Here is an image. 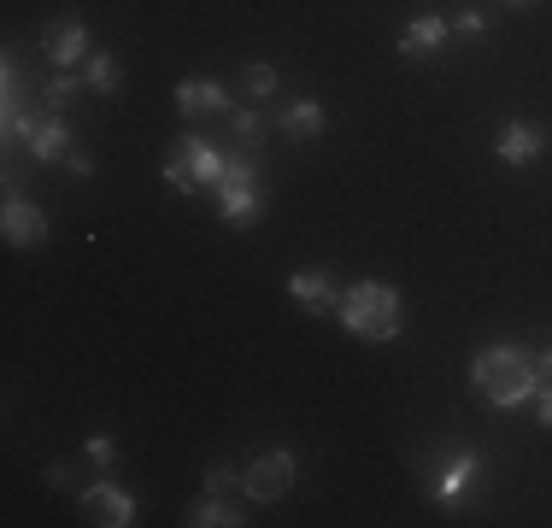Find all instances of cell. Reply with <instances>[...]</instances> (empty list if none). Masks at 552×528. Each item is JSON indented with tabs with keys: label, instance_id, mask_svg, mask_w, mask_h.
Instances as JSON below:
<instances>
[{
	"label": "cell",
	"instance_id": "6da1fadb",
	"mask_svg": "<svg viewBox=\"0 0 552 528\" xmlns=\"http://www.w3.org/2000/svg\"><path fill=\"white\" fill-rule=\"evenodd\" d=\"M470 388L488 399V405H523V399L541 388V364L523 347H488L470 364Z\"/></svg>",
	"mask_w": 552,
	"mask_h": 528
},
{
	"label": "cell",
	"instance_id": "7a4b0ae2",
	"mask_svg": "<svg viewBox=\"0 0 552 528\" xmlns=\"http://www.w3.org/2000/svg\"><path fill=\"white\" fill-rule=\"evenodd\" d=\"M341 329L359 341H394L400 335V294L388 282H353L341 294Z\"/></svg>",
	"mask_w": 552,
	"mask_h": 528
},
{
	"label": "cell",
	"instance_id": "3957f363",
	"mask_svg": "<svg viewBox=\"0 0 552 528\" xmlns=\"http://www.w3.org/2000/svg\"><path fill=\"white\" fill-rule=\"evenodd\" d=\"M241 487L259 499V505H271V499H282L288 487H294V452H259L253 464H247V476H241Z\"/></svg>",
	"mask_w": 552,
	"mask_h": 528
},
{
	"label": "cell",
	"instance_id": "277c9868",
	"mask_svg": "<svg viewBox=\"0 0 552 528\" xmlns=\"http://www.w3.org/2000/svg\"><path fill=\"white\" fill-rule=\"evenodd\" d=\"M83 517L100 528H124V523H136V499L112 482H94V487H83Z\"/></svg>",
	"mask_w": 552,
	"mask_h": 528
},
{
	"label": "cell",
	"instance_id": "5b68a950",
	"mask_svg": "<svg viewBox=\"0 0 552 528\" xmlns=\"http://www.w3.org/2000/svg\"><path fill=\"white\" fill-rule=\"evenodd\" d=\"M42 47H47V59H53L59 71H71V65H83V59H89V30H83L77 18H59V24H47Z\"/></svg>",
	"mask_w": 552,
	"mask_h": 528
},
{
	"label": "cell",
	"instance_id": "8992f818",
	"mask_svg": "<svg viewBox=\"0 0 552 528\" xmlns=\"http://www.w3.org/2000/svg\"><path fill=\"white\" fill-rule=\"evenodd\" d=\"M0 229H6V241H12V247H42V241H47V218L30 206V200H18V194L6 200Z\"/></svg>",
	"mask_w": 552,
	"mask_h": 528
},
{
	"label": "cell",
	"instance_id": "52a82bcc",
	"mask_svg": "<svg viewBox=\"0 0 552 528\" xmlns=\"http://www.w3.org/2000/svg\"><path fill=\"white\" fill-rule=\"evenodd\" d=\"M541 153H547V130H541V124H523V118H517V124L500 130V159H506V165H529V159H541Z\"/></svg>",
	"mask_w": 552,
	"mask_h": 528
},
{
	"label": "cell",
	"instance_id": "ba28073f",
	"mask_svg": "<svg viewBox=\"0 0 552 528\" xmlns=\"http://www.w3.org/2000/svg\"><path fill=\"white\" fill-rule=\"evenodd\" d=\"M183 165L194 171L200 188H218V182H224V153H218L206 135H188V141H183Z\"/></svg>",
	"mask_w": 552,
	"mask_h": 528
},
{
	"label": "cell",
	"instance_id": "9c48e42d",
	"mask_svg": "<svg viewBox=\"0 0 552 528\" xmlns=\"http://www.w3.org/2000/svg\"><path fill=\"white\" fill-rule=\"evenodd\" d=\"M177 112H183V118H200V112H224V88L206 83V77H188V83H177Z\"/></svg>",
	"mask_w": 552,
	"mask_h": 528
},
{
	"label": "cell",
	"instance_id": "30bf717a",
	"mask_svg": "<svg viewBox=\"0 0 552 528\" xmlns=\"http://www.w3.org/2000/svg\"><path fill=\"white\" fill-rule=\"evenodd\" d=\"M447 30H453L447 18H412L406 36H400V47H406V53H435V47L447 42Z\"/></svg>",
	"mask_w": 552,
	"mask_h": 528
},
{
	"label": "cell",
	"instance_id": "8fae6325",
	"mask_svg": "<svg viewBox=\"0 0 552 528\" xmlns=\"http://www.w3.org/2000/svg\"><path fill=\"white\" fill-rule=\"evenodd\" d=\"M218 218L224 223H253L259 218V194H253V188H218Z\"/></svg>",
	"mask_w": 552,
	"mask_h": 528
},
{
	"label": "cell",
	"instance_id": "7c38bea8",
	"mask_svg": "<svg viewBox=\"0 0 552 528\" xmlns=\"http://www.w3.org/2000/svg\"><path fill=\"white\" fill-rule=\"evenodd\" d=\"M65 141H71V135H65V124H59V118H42V124H36V135H30V153H36V159H65V153H71Z\"/></svg>",
	"mask_w": 552,
	"mask_h": 528
},
{
	"label": "cell",
	"instance_id": "4fadbf2b",
	"mask_svg": "<svg viewBox=\"0 0 552 528\" xmlns=\"http://www.w3.org/2000/svg\"><path fill=\"white\" fill-rule=\"evenodd\" d=\"M323 130V106H312V100H300V106H288L282 112V135H294V141H306V135Z\"/></svg>",
	"mask_w": 552,
	"mask_h": 528
},
{
	"label": "cell",
	"instance_id": "5bb4252c",
	"mask_svg": "<svg viewBox=\"0 0 552 528\" xmlns=\"http://www.w3.org/2000/svg\"><path fill=\"white\" fill-rule=\"evenodd\" d=\"M188 523L194 528H235L241 523V517H235V505H224V499H218V493H206V499H200V505H194V511H188Z\"/></svg>",
	"mask_w": 552,
	"mask_h": 528
},
{
	"label": "cell",
	"instance_id": "9a60e30c",
	"mask_svg": "<svg viewBox=\"0 0 552 528\" xmlns=\"http://www.w3.org/2000/svg\"><path fill=\"white\" fill-rule=\"evenodd\" d=\"M71 94H77V83H71V71H59V77H53V83H47L42 94H36V112H42V118H59V112L71 106Z\"/></svg>",
	"mask_w": 552,
	"mask_h": 528
},
{
	"label": "cell",
	"instance_id": "2e32d148",
	"mask_svg": "<svg viewBox=\"0 0 552 528\" xmlns=\"http://www.w3.org/2000/svg\"><path fill=\"white\" fill-rule=\"evenodd\" d=\"M288 294H294L300 306H329V282H323L318 270H294V276H288Z\"/></svg>",
	"mask_w": 552,
	"mask_h": 528
},
{
	"label": "cell",
	"instance_id": "e0dca14e",
	"mask_svg": "<svg viewBox=\"0 0 552 528\" xmlns=\"http://www.w3.org/2000/svg\"><path fill=\"white\" fill-rule=\"evenodd\" d=\"M89 88L94 94H112V88H118V59H112V53H94L89 59Z\"/></svg>",
	"mask_w": 552,
	"mask_h": 528
},
{
	"label": "cell",
	"instance_id": "ac0fdd59",
	"mask_svg": "<svg viewBox=\"0 0 552 528\" xmlns=\"http://www.w3.org/2000/svg\"><path fill=\"white\" fill-rule=\"evenodd\" d=\"M241 94L271 100V94H276V71H271V65H247V71H241Z\"/></svg>",
	"mask_w": 552,
	"mask_h": 528
},
{
	"label": "cell",
	"instance_id": "d6986e66",
	"mask_svg": "<svg viewBox=\"0 0 552 528\" xmlns=\"http://www.w3.org/2000/svg\"><path fill=\"white\" fill-rule=\"evenodd\" d=\"M230 130H235V141H247V147H253V141H265V118H259V112H235Z\"/></svg>",
	"mask_w": 552,
	"mask_h": 528
},
{
	"label": "cell",
	"instance_id": "ffe728a7",
	"mask_svg": "<svg viewBox=\"0 0 552 528\" xmlns=\"http://www.w3.org/2000/svg\"><path fill=\"white\" fill-rule=\"evenodd\" d=\"M470 476H476V458H459V464L447 470V482H441V493H447V499H459L464 487H470Z\"/></svg>",
	"mask_w": 552,
	"mask_h": 528
},
{
	"label": "cell",
	"instance_id": "44dd1931",
	"mask_svg": "<svg viewBox=\"0 0 552 528\" xmlns=\"http://www.w3.org/2000/svg\"><path fill=\"white\" fill-rule=\"evenodd\" d=\"M218 188H253V165H247V159H224V182H218Z\"/></svg>",
	"mask_w": 552,
	"mask_h": 528
},
{
	"label": "cell",
	"instance_id": "7402d4cb",
	"mask_svg": "<svg viewBox=\"0 0 552 528\" xmlns=\"http://www.w3.org/2000/svg\"><path fill=\"white\" fill-rule=\"evenodd\" d=\"M230 487H235L230 464H212V470H206V493H230Z\"/></svg>",
	"mask_w": 552,
	"mask_h": 528
},
{
	"label": "cell",
	"instance_id": "603a6c76",
	"mask_svg": "<svg viewBox=\"0 0 552 528\" xmlns=\"http://www.w3.org/2000/svg\"><path fill=\"white\" fill-rule=\"evenodd\" d=\"M482 30H488L482 12H459V36H482Z\"/></svg>",
	"mask_w": 552,
	"mask_h": 528
},
{
	"label": "cell",
	"instance_id": "cb8c5ba5",
	"mask_svg": "<svg viewBox=\"0 0 552 528\" xmlns=\"http://www.w3.org/2000/svg\"><path fill=\"white\" fill-rule=\"evenodd\" d=\"M89 458H94V464H112V440L94 435V440H89Z\"/></svg>",
	"mask_w": 552,
	"mask_h": 528
},
{
	"label": "cell",
	"instance_id": "d4e9b609",
	"mask_svg": "<svg viewBox=\"0 0 552 528\" xmlns=\"http://www.w3.org/2000/svg\"><path fill=\"white\" fill-rule=\"evenodd\" d=\"M65 165H71L77 176H94V159H89V153H65Z\"/></svg>",
	"mask_w": 552,
	"mask_h": 528
},
{
	"label": "cell",
	"instance_id": "484cf974",
	"mask_svg": "<svg viewBox=\"0 0 552 528\" xmlns=\"http://www.w3.org/2000/svg\"><path fill=\"white\" fill-rule=\"evenodd\" d=\"M541 423H547V429H552V382H547V388H541Z\"/></svg>",
	"mask_w": 552,
	"mask_h": 528
},
{
	"label": "cell",
	"instance_id": "4316f807",
	"mask_svg": "<svg viewBox=\"0 0 552 528\" xmlns=\"http://www.w3.org/2000/svg\"><path fill=\"white\" fill-rule=\"evenodd\" d=\"M541 376H547V382H552V347L541 352Z\"/></svg>",
	"mask_w": 552,
	"mask_h": 528
},
{
	"label": "cell",
	"instance_id": "83f0119b",
	"mask_svg": "<svg viewBox=\"0 0 552 528\" xmlns=\"http://www.w3.org/2000/svg\"><path fill=\"white\" fill-rule=\"evenodd\" d=\"M511 6H535V0H511Z\"/></svg>",
	"mask_w": 552,
	"mask_h": 528
}]
</instances>
